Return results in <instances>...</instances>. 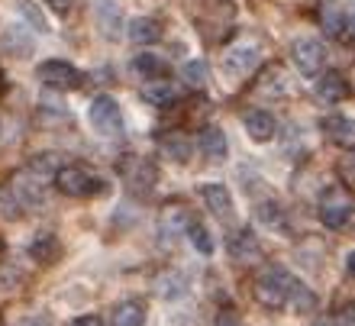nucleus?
<instances>
[{"instance_id": "nucleus-1", "label": "nucleus", "mask_w": 355, "mask_h": 326, "mask_svg": "<svg viewBox=\"0 0 355 326\" xmlns=\"http://www.w3.org/2000/svg\"><path fill=\"white\" fill-rule=\"evenodd\" d=\"M294 275L288 268H281V265H265L259 271V278H255L252 291H255V300L262 304V307L275 310V307H284L288 304V294L294 288Z\"/></svg>"}, {"instance_id": "nucleus-2", "label": "nucleus", "mask_w": 355, "mask_h": 326, "mask_svg": "<svg viewBox=\"0 0 355 326\" xmlns=\"http://www.w3.org/2000/svg\"><path fill=\"white\" fill-rule=\"evenodd\" d=\"M320 220L323 226L329 230H343L349 223V216H352V194H349L343 185H333L327 187L323 194H320Z\"/></svg>"}, {"instance_id": "nucleus-3", "label": "nucleus", "mask_w": 355, "mask_h": 326, "mask_svg": "<svg viewBox=\"0 0 355 326\" xmlns=\"http://www.w3.org/2000/svg\"><path fill=\"white\" fill-rule=\"evenodd\" d=\"M55 187L65 197H91V194H97V191H103L101 178L94 175V171H87L85 165H65V168H58Z\"/></svg>"}, {"instance_id": "nucleus-4", "label": "nucleus", "mask_w": 355, "mask_h": 326, "mask_svg": "<svg viewBox=\"0 0 355 326\" xmlns=\"http://www.w3.org/2000/svg\"><path fill=\"white\" fill-rule=\"evenodd\" d=\"M120 175H123V185L130 187V194L142 197L155 187L159 171H155V165H152L149 159H142V155H126V159L120 162Z\"/></svg>"}, {"instance_id": "nucleus-5", "label": "nucleus", "mask_w": 355, "mask_h": 326, "mask_svg": "<svg viewBox=\"0 0 355 326\" xmlns=\"http://www.w3.org/2000/svg\"><path fill=\"white\" fill-rule=\"evenodd\" d=\"M39 81L46 87H55V91H75V87H81V71L71 62L49 58V62L39 65Z\"/></svg>"}, {"instance_id": "nucleus-6", "label": "nucleus", "mask_w": 355, "mask_h": 326, "mask_svg": "<svg viewBox=\"0 0 355 326\" xmlns=\"http://www.w3.org/2000/svg\"><path fill=\"white\" fill-rule=\"evenodd\" d=\"M91 126L101 136H120L123 132V113H120V103L101 94L97 101L91 103Z\"/></svg>"}, {"instance_id": "nucleus-7", "label": "nucleus", "mask_w": 355, "mask_h": 326, "mask_svg": "<svg viewBox=\"0 0 355 326\" xmlns=\"http://www.w3.org/2000/svg\"><path fill=\"white\" fill-rule=\"evenodd\" d=\"M259 46H252V42H239V46H230L226 49V55H223V65L230 75L236 78H243L249 75V71H255L259 68Z\"/></svg>"}, {"instance_id": "nucleus-8", "label": "nucleus", "mask_w": 355, "mask_h": 326, "mask_svg": "<svg viewBox=\"0 0 355 326\" xmlns=\"http://www.w3.org/2000/svg\"><path fill=\"white\" fill-rule=\"evenodd\" d=\"M291 58H294V65H297L304 75H317V71H323L327 52H323V46H320L317 39H297V42L291 46Z\"/></svg>"}, {"instance_id": "nucleus-9", "label": "nucleus", "mask_w": 355, "mask_h": 326, "mask_svg": "<svg viewBox=\"0 0 355 326\" xmlns=\"http://www.w3.org/2000/svg\"><path fill=\"white\" fill-rule=\"evenodd\" d=\"M159 149H162V155L165 159H171V162H187L191 159V152H194V142H191V136H187L184 130H165L159 136Z\"/></svg>"}, {"instance_id": "nucleus-10", "label": "nucleus", "mask_w": 355, "mask_h": 326, "mask_svg": "<svg viewBox=\"0 0 355 326\" xmlns=\"http://www.w3.org/2000/svg\"><path fill=\"white\" fill-rule=\"evenodd\" d=\"M159 226H162L165 243H171V239H178L181 233H187V226H191L187 207L184 204H165L162 207V216H159Z\"/></svg>"}, {"instance_id": "nucleus-11", "label": "nucleus", "mask_w": 355, "mask_h": 326, "mask_svg": "<svg viewBox=\"0 0 355 326\" xmlns=\"http://www.w3.org/2000/svg\"><path fill=\"white\" fill-rule=\"evenodd\" d=\"M323 132L339 149H355V123L349 117H327L323 120Z\"/></svg>"}, {"instance_id": "nucleus-12", "label": "nucleus", "mask_w": 355, "mask_h": 326, "mask_svg": "<svg viewBox=\"0 0 355 326\" xmlns=\"http://www.w3.org/2000/svg\"><path fill=\"white\" fill-rule=\"evenodd\" d=\"M94 17H97V26H101L103 36L116 39L123 29V13L113 0H94Z\"/></svg>"}, {"instance_id": "nucleus-13", "label": "nucleus", "mask_w": 355, "mask_h": 326, "mask_svg": "<svg viewBox=\"0 0 355 326\" xmlns=\"http://www.w3.org/2000/svg\"><path fill=\"white\" fill-rule=\"evenodd\" d=\"M349 97V84L339 71H327V75L317 78V101L323 103H339Z\"/></svg>"}, {"instance_id": "nucleus-14", "label": "nucleus", "mask_w": 355, "mask_h": 326, "mask_svg": "<svg viewBox=\"0 0 355 326\" xmlns=\"http://www.w3.org/2000/svg\"><path fill=\"white\" fill-rule=\"evenodd\" d=\"M245 132H249L255 142H268L271 136L278 132V120H275V113H268V110H249V113H245Z\"/></svg>"}, {"instance_id": "nucleus-15", "label": "nucleus", "mask_w": 355, "mask_h": 326, "mask_svg": "<svg viewBox=\"0 0 355 326\" xmlns=\"http://www.w3.org/2000/svg\"><path fill=\"white\" fill-rule=\"evenodd\" d=\"M200 200H204L207 210L214 216H220V220H226V216L233 214V197H230V191H226L223 185H204L200 187Z\"/></svg>"}, {"instance_id": "nucleus-16", "label": "nucleus", "mask_w": 355, "mask_h": 326, "mask_svg": "<svg viewBox=\"0 0 355 326\" xmlns=\"http://www.w3.org/2000/svg\"><path fill=\"white\" fill-rule=\"evenodd\" d=\"M230 255L239 265H249V261H259V239L252 236V230H239V233L230 236Z\"/></svg>"}, {"instance_id": "nucleus-17", "label": "nucleus", "mask_w": 355, "mask_h": 326, "mask_svg": "<svg viewBox=\"0 0 355 326\" xmlns=\"http://www.w3.org/2000/svg\"><path fill=\"white\" fill-rule=\"evenodd\" d=\"M197 146H200V152H204V155H207L210 162H223V159H226V152H230L226 132L220 130V126H207V130L200 132Z\"/></svg>"}, {"instance_id": "nucleus-18", "label": "nucleus", "mask_w": 355, "mask_h": 326, "mask_svg": "<svg viewBox=\"0 0 355 326\" xmlns=\"http://www.w3.org/2000/svg\"><path fill=\"white\" fill-rule=\"evenodd\" d=\"M142 97H146L152 107H171V103H178V87L168 78H155V81H149L142 87Z\"/></svg>"}, {"instance_id": "nucleus-19", "label": "nucleus", "mask_w": 355, "mask_h": 326, "mask_svg": "<svg viewBox=\"0 0 355 326\" xmlns=\"http://www.w3.org/2000/svg\"><path fill=\"white\" fill-rule=\"evenodd\" d=\"M130 39L136 42V46H152V42H159V39H162L159 19H152V17L130 19Z\"/></svg>"}, {"instance_id": "nucleus-20", "label": "nucleus", "mask_w": 355, "mask_h": 326, "mask_svg": "<svg viewBox=\"0 0 355 326\" xmlns=\"http://www.w3.org/2000/svg\"><path fill=\"white\" fill-rule=\"evenodd\" d=\"M29 255H33L39 265H52V261H58V255H62V243H58L52 233H39L36 239H33V246H29Z\"/></svg>"}, {"instance_id": "nucleus-21", "label": "nucleus", "mask_w": 355, "mask_h": 326, "mask_svg": "<svg viewBox=\"0 0 355 326\" xmlns=\"http://www.w3.org/2000/svg\"><path fill=\"white\" fill-rule=\"evenodd\" d=\"M113 326H146V307L139 300H123L113 307V317H110Z\"/></svg>"}, {"instance_id": "nucleus-22", "label": "nucleus", "mask_w": 355, "mask_h": 326, "mask_svg": "<svg viewBox=\"0 0 355 326\" xmlns=\"http://www.w3.org/2000/svg\"><path fill=\"white\" fill-rule=\"evenodd\" d=\"M132 71L139 78H146V81H155V78H165L168 65H165V58L152 55V52H142V55L132 58Z\"/></svg>"}, {"instance_id": "nucleus-23", "label": "nucleus", "mask_w": 355, "mask_h": 326, "mask_svg": "<svg viewBox=\"0 0 355 326\" xmlns=\"http://www.w3.org/2000/svg\"><path fill=\"white\" fill-rule=\"evenodd\" d=\"M346 13L339 10V3H323L320 7V26H323V33L327 36H333V39H339L343 36V29H346Z\"/></svg>"}, {"instance_id": "nucleus-24", "label": "nucleus", "mask_w": 355, "mask_h": 326, "mask_svg": "<svg viewBox=\"0 0 355 326\" xmlns=\"http://www.w3.org/2000/svg\"><path fill=\"white\" fill-rule=\"evenodd\" d=\"M288 304H294V310H313L317 307V294L307 288V284H300V281H294V288H291V294H288Z\"/></svg>"}, {"instance_id": "nucleus-25", "label": "nucleus", "mask_w": 355, "mask_h": 326, "mask_svg": "<svg viewBox=\"0 0 355 326\" xmlns=\"http://www.w3.org/2000/svg\"><path fill=\"white\" fill-rule=\"evenodd\" d=\"M187 236H191V243H194V249L200 255H214V236H210V230L204 223H191L187 226Z\"/></svg>"}, {"instance_id": "nucleus-26", "label": "nucleus", "mask_w": 355, "mask_h": 326, "mask_svg": "<svg viewBox=\"0 0 355 326\" xmlns=\"http://www.w3.org/2000/svg\"><path fill=\"white\" fill-rule=\"evenodd\" d=\"M3 42H7V52H13V55H19V58H23V55H29V52H33V46H29V39L23 36V33H19L17 26L10 29V33H7V39H3Z\"/></svg>"}, {"instance_id": "nucleus-27", "label": "nucleus", "mask_w": 355, "mask_h": 326, "mask_svg": "<svg viewBox=\"0 0 355 326\" xmlns=\"http://www.w3.org/2000/svg\"><path fill=\"white\" fill-rule=\"evenodd\" d=\"M181 78H184V84H191V87H204L207 84V65L204 62H187L184 71H181Z\"/></svg>"}, {"instance_id": "nucleus-28", "label": "nucleus", "mask_w": 355, "mask_h": 326, "mask_svg": "<svg viewBox=\"0 0 355 326\" xmlns=\"http://www.w3.org/2000/svg\"><path fill=\"white\" fill-rule=\"evenodd\" d=\"M336 171H339V178H343V185L355 187V149H346V155L339 159Z\"/></svg>"}, {"instance_id": "nucleus-29", "label": "nucleus", "mask_w": 355, "mask_h": 326, "mask_svg": "<svg viewBox=\"0 0 355 326\" xmlns=\"http://www.w3.org/2000/svg\"><path fill=\"white\" fill-rule=\"evenodd\" d=\"M19 281H23V275H19L13 265H7V268L0 265V291H13Z\"/></svg>"}, {"instance_id": "nucleus-30", "label": "nucleus", "mask_w": 355, "mask_h": 326, "mask_svg": "<svg viewBox=\"0 0 355 326\" xmlns=\"http://www.w3.org/2000/svg\"><path fill=\"white\" fill-rule=\"evenodd\" d=\"M336 326H355V300H346V304H339L336 310Z\"/></svg>"}, {"instance_id": "nucleus-31", "label": "nucleus", "mask_w": 355, "mask_h": 326, "mask_svg": "<svg viewBox=\"0 0 355 326\" xmlns=\"http://www.w3.org/2000/svg\"><path fill=\"white\" fill-rule=\"evenodd\" d=\"M23 13H26V17H29V23H33V26H36V29H46V19L39 17V10L33 7V3H23Z\"/></svg>"}, {"instance_id": "nucleus-32", "label": "nucleus", "mask_w": 355, "mask_h": 326, "mask_svg": "<svg viewBox=\"0 0 355 326\" xmlns=\"http://www.w3.org/2000/svg\"><path fill=\"white\" fill-rule=\"evenodd\" d=\"M71 3H75V0H49V7L55 10V13H68V10H71Z\"/></svg>"}, {"instance_id": "nucleus-33", "label": "nucleus", "mask_w": 355, "mask_h": 326, "mask_svg": "<svg viewBox=\"0 0 355 326\" xmlns=\"http://www.w3.org/2000/svg\"><path fill=\"white\" fill-rule=\"evenodd\" d=\"M71 326H103V323H101V317H91V314H87V317H78Z\"/></svg>"}, {"instance_id": "nucleus-34", "label": "nucleus", "mask_w": 355, "mask_h": 326, "mask_svg": "<svg viewBox=\"0 0 355 326\" xmlns=\"http://www.w3.org/2000/svg\"><path fill=\"white\" fill-rule=\"evenodd\" d=\"M19 326H52L46 317H26V320H19Z\"/></svg>"}, {"instance_id": "nucleus-35", "label": "nucleus", "mask_w": 355, "mask_h": 326, "mask_svg": "<svg viewBox=\"0 0 355 326\" xmlns=\"http://www.w3.org/2000/svg\"><path fill=\"white\" fill-rule=\"evenodd\" d=\"M216 326H239V320H236V314H223L216 320Z\"/></svg>"}, {"instance_id": "nucleus-36", "label": "nucleus", "mask_w": 355, "mask_h": 326, "mask_svg": "<svg viewBox=\"0 0 355 326\" xmlns=\"http://www.w3.org/2000/svg\"><path fill=\"white\" fill-rule=\"evenodd\" d=\"M346 268H349V275H355V252H349V259H346Z\"/></svg>"}, {"instance_id": "nucleus-37", "label": "nucleus", "mask_w": 355, "mask_h": 326, "mask_svg": "<svg viewBox=\"0 0 355 326\" xmlns=\"http://www.w3.org/2000/svg\"><path fill=\"white\" fill-rule=\"evenodd\" d=\"M313 326H336V323H329V320H320V323H313Z\"/></svg>"}, {"instance_id": "nucleus-38", "label": "nucleus", "mask_w": 355, "mask_h": 326, "mask_svg": "<svg viewBox=\"0 0 355 326\" xmlns=\"http://www.w3.org/2000/svg\"><path fill=\"white\" fill-rule=\"evenodd\" d=\"M0 94H3V75H0Z\"/></svg>"}, {"instance_id": "nucleus-39", "label": "nucleus", "mask_w": 355, "mask_h": 326, "mask_svg": "<svg viewBox=\"0 0 355 326\" xmlns=\"http://www.w3.org/2000/svg\"><path fill=\"white\" fill-rule=\"evenodd\" d=\"M0 326H7V323H3V320H0Z\"/></svg>"}]
</instances>
